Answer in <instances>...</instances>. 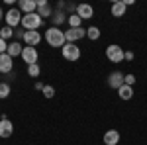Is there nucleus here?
Masks as SVG:
<instances>
[{"label":"nucleus","mask_w":147,"mask_h":145,"mask_svg":"<svg viewBox=\"0 0 147 145\" xmlns=\"http://www.w3.org/2000/svg\"><path fill=\"white\" fill-rule=\"evenodd\" d=\"M22 26L26 32H37L41 26H43V18L37 14V12H32V14H24L22 16Z\"/></svg>","instance_id":"nucleus-1"},{"label":"nucleus","mask_w":147,"mask_h":145,"mask_svg":"<svg viewBox=\"0 0 147 145\" xmlns=\"http://www.w3.org/2000/svg\"><path fill=\"white\" fill-rule=\"evenodd\" d=\"M45 41L51 45V47H63V45L67 43V39H65V32H61V28L51 26V28L45 32Z\"/></svg>","instance_id":"nucleus-2"},{"label":"nucleus","mask_w":147,"mask_h":145,"mask_svg":"<svg viewBox=\"0 0 147 145\" xmlns=\"http://www.w3.org/2000/svg\"><path fill=\"white\" fill-rule=\"evenodd\" d=\"M61 55H63V59H67V61H79V59H80V49H79V45H75V43H65L63 47H61Z\"/></svg>","instance_id":"nucleus-3"},{"label":"nucleus","mask_w":147,"mask_h":145,"mask_svg":"<svg viewBox=\"0 0 147 145\" xmlns=\"http://www.w3.org/2000/svg\"><path fill=\"white\" fill-rule=\"evenodd\" d=\"M124 53L125 51L120 47V45H116V43H112V45L106 47V57H108L110 63H122V61H124Z\"/></svg>","instance_id":"nucleus-4"},{"label":"nucleus","mask_w":147,"mask_h":145,"mask_svg":"<svg viewBox=\"0 0 147 145\" xmlns=\"http://www.w3.org/2000/svg\"><path fill=\"white\" fill-rule=\"evenodd\" d=\"M125 75L124 73H120V71H114V73H110V75H108V86H110V88H122V86H124L125 84Z\"/></svg>","instance_id":"nucleus-5"},{"label":"nucleus","mask_w":147,"mask_h":145,"mask_svg":"<svg viewBox=\"0 0 147 145\" xmlns=\"http://www.w3.org/2000/svg\"><path fill=\"white\" fill-rule=\"evenodd\" d=\"M18 24H22V12L18 10V8H10V10L6 12V26L14 30Z\"/></svg>","instance_id":"nucleus-6"},{"label":"nucleus","mask_w":147,"mask_h":145,"mask_svg":"<svg viewBox=\"0 0 147 145\" xmlns=\"http://www.w3.org/2000/svg\"><path fill=\"white\" fill-rule=\"evenodd\" d=\"M84 35H86V30H82V28H69L65 32V39H67V43H75L82 39Z\"/></svg>","instance_id":"nucleus-7"},{"label":"nucleus","mask_w":147,"mask_h":145,"mask_svg":"<svg viewBox=\"0 0 147 145\" xmlns=\"http://www.w3.org/2000/svg\"><path fill=\"white\" fill-rule=\"evenodd\" d=\"M12 71H14V59H12L8 53H2V55H0V73L10 75Z\"/></svg>","instance_id":"nucleus-8"},{"label":"nucleus","mask_w":147,"mask_h":145,"mask_svg":"<svg viewBox=\"0 0 147 145\" xmlns=\"http://www.w3.org/2000/svg\"><path fill=\"white\" fill-rule=\"evenodd\" d=\"M22 59H24V63H28V65H35L37 63V49L26 45L22 51Z\"/></svg>","instance_id":"nucleus-9"},{"label":"nucleus","mask_w":147,"mask_h":145,"mask_svg":"<svg viewBox=\"0 0 147 145\" xmlns=\"http://www.w3.org/2000/svg\"><path fill=\"white\" fill-rule=\"evenodd\" d=\"M77 16L80 20H90L94 16V8L90 4H77Z\"/></svg>","instance_id":"nucleus-10"},{"label":"nucleus","mask_w":147,"mask_h":145,"mask_svg":"<svg viewBox=\"0 0 147 145\" xmlns=\"http://www.w3.org/2000/svg\"><path fill=\"white\" fill-rule=\"evenodd\" d=\"M41 41V34L39 32H26L24 34V43L28 47H37Z\"/></svg>","instance_id":"nucleus-11"},{"label":"nucleus","mask_w":147,"mask_h":145,"mask_svg":"<svg viewBox=\"0 0 147 145\" xmlns=\"http://www.w3.org/2000/svg\"><path fill=\"white\" fill-rule=\"evenodd\" d=\"M35 2H37V14H39L43 20L53 16V10H51V6H49L47 0H35Z\"/></svg>","instance_id":"nucleus-12"},{"label":"nucleus","mask_w":147,"mask_h":145,"mask_svg":"<svg viewBox=\"0 0 147 145\" xmlns=\"http://www.w3.org/2000/svg\"><path fill=\"white\" fill-rule=\"evenodd\" d=\"M35 8H37L35 0H20V4H18V10L24 14H32V12H35Z\"/></svg>","instance_id":"nucleus-13"},{"label":"nucleus","mask_w":147,"mask_h":145,"mask_svg":"<svg viewBox=\"0 0 147 145\" xmlns=\"http://www.w3.org/2000/svg\"><path fill=\"white\" fill-rule=\"evenodd\" d=\"M12 132H14V125H12V122L6 118V120H0V137H10Z\"/></svg>","instance_id":"nucleus-14"},{"label":"nucleus","mask_w":147,"mask_h":145,"mask_svg":"<svg viewBox=\"0 0 147 145\" xmlns=\"http://www.w3.org/2000/svg\"><path fill=\"white\" fill-rule=\"evenodd\" d=\"M125 6L124 0H118V2H114L112 8H110V12H112V16H116V18H122V16H125Z\"/></svg>","instance_id":"nucleus-15"},{"label":"nucleus","mask_w":147,"mask_h":145,"mask_svg":"<svg viewBox=\"0 0 147 145\" xmlns=\"http://www.w3.org/2000/svg\"><path fill=\"white\" fill-rule=\"evenodd\" d=\"M104 143L106 145H118L120 143V134H118L116 129H108V132L104 134Z\"/></svg>","instance_id":"nucleus-16"},{"label":"nucleus","mask_w":147,"mask_h":145,"mask_svg":"<svg viewBox=\"0 0 147 145\" xmlns=\"http://www.w3.org/2000/svg\"><path fill=\"white\" fill-rule=\"evenodd\" d=\"M118 94H120V98H122V100H131V98H134V86L124 84L122 88H118Z\"/></svg>","instance_id":"nucleus-17"},{"label":"nucleus","mask_w":147,"mask_h":145,"mask_svg":"<svg viewBox=\"0 0 147 145\" xmlns=\"http://www.w3.org/2000/svg\"><path fill=\"white\" fill-rule=\"evenodd\" d=\"M22 51H24L22 45L18 43V41H12V43H8V51H6V53H8V55L14 59L16 55H22Z\"/></svg>","instance_id":"nucleus-18"},{"label":"nucleus","mask_w":147,"mask_h":145,"mask_svg":"<svg viewBox=\"0 0 147 145\" xmlns=\"http://www.w3.org/2000/svg\"><path fill=\"white\" fill-rule=\"evenodd\" d=\"M65 16H67V14L63 12V8H59V10L53 12V16H51V18H53V22H55V28H59V24H63L65 20H67Z\"/></svg>","instance_id":"nucleus-19"},{"label":"nucleus","mask_w":147,"mask_h":145,"mask_svg":"<svg viewBox=\"0 0 147 145\" xmlns=\"http://www.w3.org/2000/svg\"><path fill=\"white\" fill-rule=\"evenodd\" d=\"M86 37H88V39H92V41H96V39L100 37V30H98L96 26H90V28L86 30Z\"/></svg>","instance_id":"nucleus-20"},{"label":"nucleus","mask_w":147,"mask_h":145,"mask_svg":"<svg viewBox=\"0 0 147 145\" xmlns=\"http://www.w3.org/2000/svg\"><path fill=\"white\" fill-rule=\"evenodd\" d=\"M28 75L32 78H39V75H41V69H39V65L35 63V65H28Z\"/></svg>","instance_id":"nucleus-21"},{"label":"nucleus","mask_w":147,"mask_h":145,"mask_svg":"<svg viewBox=\"0 0 147 145\" xmlns=\"http://www.w3.org/2000/svg\"><path fill=\"white\" fill-rule=\"evenodd\" d=\"M67 22H69V28H80V24H82V20H80L77 14H71L67 18Z\"/></svg>","instance_id":"nucleus-22"},{"label":"nucleus","mask_w":147,"mask_h":145,"mask_svg":"<svg viewBox=\"0 0 147 145\" xmlns=\"http://www.w3.org/2000/svg\"><path fill=\"white\" fill-rule=\"evenodd\" d=\"M8 96H10V84L0 82V100H4V98H8Z\"/></svg>","instance_id":"nucleus-23"},{"label":"nucleus","mask_w":147,"mask_h":145,"mask_svg":"<svg viewBox=\"0 0 147 145\" xmlns=\"http://www.w3.org/2000/svg\"><path fill=\"white\" fill-rule=\"evenodd\" d=\"M12 35H14V30H12V28H8V26H4V28L0 30V37H2L4 41H6V39H10Z\"/></svg>","instance_id":"nucleus-24"},{"label":"nucleus","mask_w":147,"mask_h":145,"mask_svg":"<svg viewBox=\"0 0 147 145\" xmlns=\"http://www.w3.org/2000/svg\"><path fill=\"white\" fill-rule=\"evenodd\" d=\"M43 96H45V98H53V96H55V88L49 86V84H45V88H43Z\"/></svg>","instance_id":"nucleus-25"},{"label":"nucleus","mask_w":147,"mask_h":145,"mask_svg":"<svg viewBox=\"0 0 147 145\" xmlns=\"http://www.w3.org/2000/svg\"><path fill=\"white\" fill-rule=\"evenodd\" d=\"M6 51H8V43L0 37V55H2V53H6Z\"/></svg>","instance_id":"nucleus-26"},{"label":"nucleus","mask_w":147,"mask_h":145,"mask_svg":"<svg viewBox=\"0 0 147 145\" xmlns=\"http://www.w3.org/2000/svg\"><path fill=\"white\" fill-rule=\"evenodd\" d=\"M125 84H129V86H134V82H136V77H134V75H125Z\"/></svg>","instance_id":"nucleus-27"},{"label":"nucleus","mask_w":147,"mask_h":145,"mask_svg":"<svg viewBox=\"0 0 147 145\" xmlns=\"http://www.w3.org/2000/svg\"><path fill=\"white\" fill-rule=\"evenodd\" d=\"M134 57H136V55H134V51H125V53H124V61H134Z\"/></svg>","instance_id":"nucleus-28"},{"label":"nucleus","mask_w":147,"mask_h":145,"mask_svg":"<svg viewBox=\"0 0 147 145\" xmlns=\"http://www.w3.org/2000/svg\"><path fill=\"white\" fill-rule=\"evenodd\" d=\"M43 88H45V84L37 80V82H35V90H41V92H43Z\"/></svg>","instance_id":"nucleus-29"},{"label":"nucleus","mask_w":147,"mask_h":145,"mask_svg":"<svg viewBox=\"0 0 147 145\" xmlns=\"http://www.w3.org/2000/svg\"><path fill=\"white\" fill-rule=\"evenodd\" d=\"M2 18H4V14H2V8H0V20H2Z\"/></svg>","instance_id":"nucleus-30"}]
</instances>
